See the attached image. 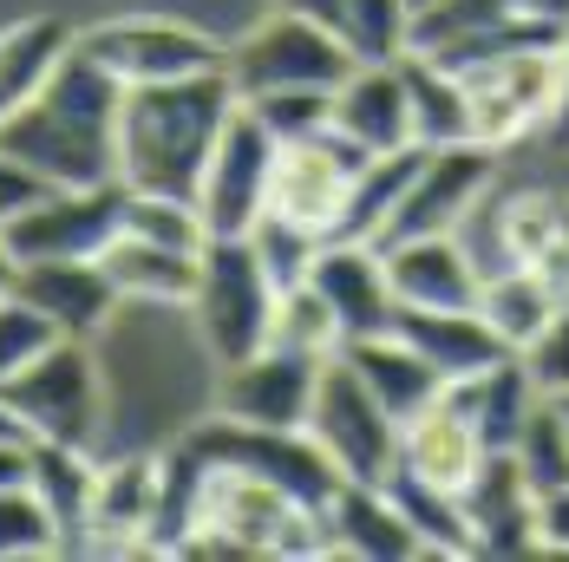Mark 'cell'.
Wrapping results in <instances>:
<instances>
[{
	"label": "cell",
	"instance_id": "6da1fadb",
	"mask_svg": "<svg viewBox=\"0 0 569 562\" xmlns=\"http://www.w3.org/2000/svg\"><path fill=\"white\" fill-rule=\"evenodd\" d=\"M118 99L124 86L72 40L47 86L0 118V151L47 183H118Z\"/></svg>",
	"mask_w": 569,
	"mask_h": 562
},
{
	"label": "cell",
	"instance_id": "7a4b0ae2",
	"mask_svg": "<svg viewBox=\"0 0 569 562\" xmlns=\"http://www.w3.org/2000/svg\"><path fill=\"white\" fill-rule=\"evenodd\" d=\"M236 112L229 72H190V79H158V86H124L118 99V183L144 197H190L203 164Z\"/></svg>",
	"mask_w": 569,
	"mask_h": 562
},
{
	"label": "cell",
	"instance_id": "3957f363",
	"mask_svg": "<svg viewBox=\"0 0 569 562\" xmlns=\"http://www.w3.org/2000/svg\"><path fill=\"white\" fill-rule=\"evenodd\" d=\"M177 445L190 458H203L210 471H249V478L288 491L295 504H308V510H328V498L341 491V471L328 464V451L308 439V425H249V419L217 412V419L190 425Z\"/></svg>",
	"mask_w": 569,
	"mask_h": 562
},
{
	"label": "cell",
	"instance_id": "277c9868",
	"mask_svg": "<svg viewBox=\"0 0 569 562\" xmlns=\"http://www.w3.org/2000/svg\"><path fill=\"white\" fill-rule=\"evenodd\" d=\"M0 405L27 439L53 445H92L106 425V380L92 360V340L59 334L47 353H33L13 380H0Z\"/></svg>",
	"mask_w": 569,
	"mask_h": 562
},
{
	"label": "cell",
	"instance_id": "5b68a950",
	"mask_svg": "<svg viewBox=\"0 0 569 562\" xmlns=\"http://www.w3.org/2000/svg\"><path fill=\"white\" fill-rule=\"evenodd\" d=\"M276 281L256 262L249 235H210L203 262H197V288H190V321L210 347L217 367L249 360L269 340V314H276Z\"/></svg>",
	"mask_w": 569,
	"mask_h": 562
},
{
	"label": "cell",
	"instance_id": "8992f818",
	"mask_svg": "<svg viewBox=\"0 0 569 562\" xmlns=\"http://www.w3.org/2000/svg\"><path fill=\"white\" fill-rule=\"evenodd\" d=\"M223 72H229V86H236V99H256V92H295V86L335 92L347 72H353V53L341 47L335 27L301 20V13L276 7L262 27H249L236 47H223Z\"/></svg>",
	"mask_w": 569,
	"mask_h": 562
},
{
	"label": "cell",
	"instance_id": "52a82bcc",
	"mask_svg": "<svg viewBox=\"0 0 569 562\" xmlns=\"http://www.w3.org/2000/svg\"><path fill=\"white\" fill-rule=\"evenodd\" d=\"M308 439L328 451V464L341 478L387 484L399 471V419L367 393V380L341 353L321 367V387H315V405H308Z\"/></svg>",
	"mask_w": 569,
	"mask_h": 562
},
{
	"label": "cell",
	"instance_id": "ba28073f",
	"mask_svg": "<svg viewBox=\"0 0 569 562\" xmlns=\"http://www.w3.org/2000/svg\"><path fill=\"white\" fill-rule=\"evenodd\" d=\"M79 47L112 72L118 86H158V79H190V72H217L223 47L171 13H118L79 33Z\"/></svg>",
	"mask_w": 569,
	"mask_h": 562
},
{
	"label": "cell",
	"instance_id": "9c48e42d",
	"mask_svg": "<svg viewBox=\"0 0 569 562\" xmlns=\"http://www.w3.org/2000/svg\"><path fill=\"white\" fill-rule=\"evenodd\" d=\"M124 229V183H53L33 210L0 229L20 262H79Z\"/></svg>",
	"mask_w": 569,
	"mask_h": 562
},
{
	"label": "cell",
	"instance_id": "30bf717a",
	"mask_svg": "<svg viewBox=\"0 0 569 562\" xmlns=\"http://www.w3.org/2000/svg\"><path fill=\"white\" fill-rule=\"evenodd\" d=\"M276 138L262 131V118L236 99L223 138L203 164V183H197V210H203V229L210 235H249L256 217L269 210V177H276Z\"/></svg>",
	"mask_w": 569,
	"mask_h": 562
},
{
	"label": "cell",
	"instance_id": "8fae6325",
	"mask_svg": "<svg viewBox=\"0 0 569 562\" xmlns=\"http://www.w3.org/2000/svg\"><path fill=\"white\" fill-rule=\"evenodd\" d=\"M360 164H367V151L347 144L335 124H328L321 138L282 144V151H276V177H269V217H282V223H295V229H315V235H335L347 183H353Z\"/></svg>",
	"mask_w": 569,
	"mask_h": 562
},
{
	"label": "cell",
	"instance_id": "7c38bea8",
	"mask_svg": "<svg viewBox=\"0 0 569 562\" xmlns=\"http://www.w3.org/2000/svg\"><path fill=\"white\" fill-rule=\"evenodd\" d=\"M491 170H498V158H491L485 144H439V151H426V164H419V177L406 183L393 223L380 229L373 249L406 242V235H452V229L485 203Z\"/></svg>",
	"mask_w": 569,
	"mask_h": 562
},
{
	"label": "cell",
	"instance_id": "4fadbf2b",
	"mask_svg": "<svg viewBox=\"0 0 569 562\" xmlns=\"http://www.w3.org/2000/svg\"><path fill=\"white\" fill-rule=\"evenodd\" d=\"M321 367H328V360H308V353H288V347H256L249 360L223 367L217 412L249 419V425H308Z\"/></svg>",
	"mask_w": 569,
	"mask_h": 562
},
{
	"label": "cell",
	"instance_id": "5bb4252c",
	"mask_svg": "<svg viewBox=\"0 0 569 562\" xmlns=\"http://www.w3.org/2000/svg\"><path fill=\"white\" fill-rule=\"evenodd\" d=\"M458 504H465L478 556H537L543 550V536H537V491L517 471L511 451H485L478 471L465 478Z\"/></svg>",
	"mask_w": 569,
	"mask_h": 562
},
{
	"label": "cell",
	"instance_id": "9a60e30c",
	"mask_svg": "<svg viewBox=\"0 0 569 562\" xmlns=\"http://www.w3.org/2000/svg\"><path fill=\"white\" fill-rule=\"evenodd\" d=\"M308 288L335 308V321H341V347L347 340H367V334H387L393 314H399L387 262H380L373 242H341V235H328L321 255H315V269H308Z\"/></svg>",
	"mask_w": 569,
	"mask_h": 562
},
{
	"label": "cell",
	"instance_id": "2e32d148",
	"mask_svg": "<svg viewBox=\"0 0 569 562\" xmlns=\"http://www.w3.org/2000/svg\"><path fill=\"white\" fill-rule=\"evenodd\" d=\"M13 294L27 308H40L59 334H72V340H92L124 308L99 255H79V262H20Z\"/></svg>",
	"mask_w": 569,
	"mask_h": 562
},
{
	"label": "cell",
	"instance_id": "e0dca14e",
	"mask_svg": "<svg viewBox=\"0 0 569 562\" xmlns=\"http://www.w3.org/2000/svg\"><path fill=\"white\" fill-rule=\"evenodd\" d=\"M321 530H328V556H353V562H412L426 556L412 523L399 516L393 491L387 484H360L341 478V491L321 510Z\"/></svg>",
	"mask_w": 569,
	"mask_h": 562
},
{
	"label": "cell",
	"instance_id": "ac0fdd59",
	"mask_svg": "<svg viewBox=\"0 0 569 562\" xmlns=\"http://www.w3.org/2000/svg\"><path fill=\"white\" fill-rule=\"evenodd\" d=\"M380 262H387L399 308H478L485 275L458 235H406L380 249Z\"/></svg>",
	"mask_w": 569,
	"mask_h": 562
},
{
	"label": "cell",
	"instance_id": "d6986e66",
	"mask_svg": "<svg viewBox=\"0 0 569 562\" xmlns=\"http://www.w3.org/2000/svg\"><path fill=\"white\" fill-rule=\"evenodd\" d=\"M393 334L452 387V380H471L485 367H498L511 347L498 340V328L478 314V308H399Z\"/></svg>",
	"mask_w": 569,
	"mask_h": 562
},
{
	"label": "cell",
	"instance_id": "ffe728a7",
	"mask_svg": "<svg viewBox=\"0 0 569 562\" xmlns=\"http://www.w3.org/2000/svg\"><path fill=\"white\" fill-rule=\"evenodd\" d=\"M151 516H158V458H112V464H99L92 516H86V550H112V556L144 550L151 543Z\"/></svg>",
	"mask_w": 569,
	"mask_h": 562
},
{
	"label": "cell",
	"instance_id": "44dd1931",
	"mask_svg": "<svg viewBox=\"0 0 569 562\" xmlns=\"http://www.w3.org/2000/svg\"><path fill=\"white\" fill-rule=\"evenodd\" d=\"M335 131H341L347 144H360L367 158L412 144V106H406L399 59L393 66H353L335 86Z\"/></svg>",
	"mask_w": 569,
	"mask_h": 562
},
{
	"label": "cell",
	"instance_id": "7402d4cb",
	"mask_svg": "<svg viewBox=\"0 0 569 562\" xmlns=\"http://www.w3.org/2000/svg\"><path fill=\"white\" fill-rule=\"evenodd\" d=\"M485 451L491 445L478 439L471 412H465L446 387H439L432 405H419V412L399 425V464L419 471V478H432V484H446V491H465V478L478 471Z\"/></svg>",
	"mask_w": 569,
	"mask_h": 562
},
{
	"label": "cell",
	"instance_id": "603a6c76",
	"mask_svg": "<svg viewBox=\"0 0 569 562\" xmlns=\"http://www.w3.org/2000/svg\"><path fill=\"white\" fill-rule=\"evenodd\" d=\"M106 275H112L118 301H144V308H190V288H197V262L203 249H164V242H144L131 229H118L112 242L99 249Z\"/></svg>",
	"mask_w": 569,
	"mask_h": 562
},
{
	"label": "cell",
	"instance_id": "cb8c5ba5",
	"mask_svg": "<svg viewBox=\"0 0 569 562\" xmlns=\"http://www.w3.org/2000/svg\"><path fill=\"white\" fill-rule=\"evenodd\" d=\"M446 393L471 412V425H478V439H485V445H491V451H511L517 432H523V419L537 412L543 387L530 380L523 353H505L498 367H485V373H471V380H452Z\"/></svg>",
	"mask_w": 569,
	"mask_h": 562
},
{
	"label": "cell",
	"instance_id": "d4e9b609",
	"mask_svg": "<svg viewBox=\"0 0 569 562\" xmlns=\"http://www.w3.org/2000/svg\"><path fill=\"white\" fill-rule=\"evenodd\" d=\"M92 484H99L92 445H53V439H27V491L53 510V523H59V536H66V550H72V543L86 550Z\"/></svg>",
	"mask_w": 569,
	"mask_h": 562
},
{
	"label": "cell",
	"instance_id": "484cf974",
	"mask_svg": "<svg viewBox=\"0 0 569 562\" xmlns=\"http://www.w3.org/2000/svg\"><path fill=\"white\" fill-rule=\"evenodd\" d=\"M341 360L360 373V380H367V393L380 399L399 425H406L419 405H432V399H439V387H446V380H439V373H432V367H426V360H419V353L393 334V328H387V334H367V340H347Z\"/></svg>",
	"mask_w": 569,
	"mask_h": 562
},
{
	"label": "cell",
	"instance_id": "4316f807",
	"mask_svg": "<svg viewBox=\"0 0 569 562\" xmlns=\"http://www.w3.org/2000/svg\"><path fill=\"white\" fill-rule=\"evenodd\" d=\"M399 79H406V106H412V144H426V151L471 144V86L452 66H439L432 53H406Z\"/></svg>",
	"mask_w": 569,
	"mask_h": 562
},
{
	"label": "cell",
	"instance_id": "83f0119b",
	"mask_svg": "<svg viewBox=\"0 0 569 562\" xmlns=\"http://www.w3.org/2000/svg\"><path fill=\"white\" fill-rule=\"evenodd\" d=\"M419 164H426V144L367 158V164L353 170V183H347V203H341L335 235H341V242H380V229L393 223L399 197H406V183L419 177Z\"/></svg>",
	"mask_w": 569,
	"mask_h": 562
},
{
	"label": "cell",
	"instance_id": "f1b7e54d",
	"mask_svg": "<svg viewBox=\"0 0 569 562\" xmlns=\"http://www.w3.org/2000/svg\"><path fill=\"white\" fill-rule=\"evenodd\" d=\"M79 33L53 20V13H33V20H13L7 33H0V118L20 112L40 86H47V72H53L66 47H72Z\"/></svg>",
	"mask_w": 569,
	"mask_h": 562
},
{
	"label": "cell",
	"instance_id": "f546056e",
	"mask_svg": "<svg viewBox=\"0 0 569 562\" xmlns=\"http://www.w3.org/2000/svg\"><path fill=\"white\" fill-rule=\"evenodd\" d=\"M387 491H393L399 516L412 523V536H419V550H426V556H452V562H458V556H478V543H471V523H465L458 491L432 484V478H419V471H406V464L387 478Z\"/></svg>",
	"mask_w": 569,
	"mask_h": 562
},
{
	"label": "cell",
	"instance_id": "4dcf8cb0",
	"mask_svg": "<svg viewBox=\"0 0 569 562\" xmlns=\"http://www.w3.org/2000/svg\"><path fill=\"white\" fill-rule=\"evenodd\" d=\"M478 314L498 328V340H505L511 353H523L530 340L543 334V321L557 314V294H550V281L537 275V269L511 262V269L485 275V288H478Z\"/></svg>",
	"mask_w": 569,
	"mask_h": 562
},
{
	"label": "cell",
	"instance_id": "1f68e13d",
	"mask_svg": "<svg viewBox=\"0 0 569 562\" xmlns=\"http://www.w3.org/2000/svg\"><path fill=\"white\" fill-rule=\"evenodd\" d=\"M335 33L353 53V66H393L412 53V7L406 0H347Z\"/></svg>",
	"mask_w": 569,
	"mask_h": 562
},
{
	"label": "cell",
	"instance_id": "d6a6232c",
	"mask_svg": "<svg viewBox=\"0 0 569 562\" xmlns=\"http://www.w3.org/2000/svg\"><path fill=\"white\" fill-rule=\"evenodd\" d=\"M262 347H288V353H308V360H335L341 353V321H335V308L308 281H295V288L276 294V314H269V340Z\"/></svg>",
	"mask_w": 569,
	"mask_h": 562
},
{
	"label": "cell",
	"instance_id": "836d02e7",
	"mask_svg": "<svg viewBox=\"0 0 569 562\" xmlns=\"http://www.w3.org/2000/svg\"><path fill=\"white\" fill-rule=\"evenodd\" d=\"M498 235H505V262H537L550 255L557 242H569V203L543 197V190H523L511 203H498Z\"/></svg>",
	"mask_w": 569,
	"mask_h": 562
},
{
	"label": "cell",
	"instance_id": "e575fe53",
	"mask_svg": "<svg viewBox=\"0 0 569 562\" xmlns=\"http://www.w3.org/2000/svg\"><path fill=\"white\" fill-rule=\"evenodd\" d=\"M517 471L530 478V491L543 498V491H557V484H569V432H563V412H557V399L543 393L537 399V412L523 419V432H517Z\"/></svg>",
	"mask_w": 569,
	"mask_h": 562
},
{
	"label": "cell",
	"instance_id": "d590c367",
	"mask_svg": "<svg viewBox=\"0 0 569 562\" xmlns=\"http://www.w3.org/2000/svg\"><path fill=\"white\" fill-rule=\"evenodd\" d=\"M124 229L144 235V242H164V249H203L210 229H203V210L190 197H144V190H124Z\"/></svg>",
	"mask_w": 569,
	"mask_h": 562
},
{
	"label": "cell",
	"instance_id": "8d00e7d4",
	"mask_svg": "<svg viewBox=\"0 0 569 562\" xmlns=\"http://www.w3.org/2000/svg\"><path fill=\"white\" fill-rule=\"evenodd\" d=\"M66 536H59L53 510L40 504L27 484H7L0 491V562H27V556H59Z\"/></svg>",
	"mask_w": 569,
	"mask_h": 562
},
{
	"label": "cell",
	"instance_id": "74e56055",
	"mask_svg": "<svg viewBox=\"0 0 569 562\" xmlns=\"http://www.w3.org/2000/svg\"><path fill=\"white\" fill-rule=\"evenodd\" d=\"M249 112L262 118V131L276 144H301V138H321L335 124V92H315V86H295V92H256L242 99Z\"/></svg>",
	"mask_w": 569,
	"mask_h": 562
},
{
	"label": "cell",
	"instance_id": "f35d334b",
	"mask_svg": "<svg viewBox=\"0 0 569 562\" xmlns=\"http://www.w3.org/2000/svg\"><path fill=\"white\" fill-rule=\"evenodd\" d=\"M321 242L328 235H315V229H295L282 223V217H256V229H249V249H256V262L269 269V281L276 288H295V281H308V269H315V255H321Z\"/></svg>",
	"mask_w": 569,
	"mask_h": 562
},
{
	"label": "cell",
	"instance_id": "ab89813d",
	"mask_svg": "<svg viewBox=\"0 0 569 562\" xmlns=\"http://www.w3.org/2000/svg\"><path fill=\"white\" fill-rule=\"evenodd\" d=\"M511 13V0H432L419 20H412V53H432L446 40H465L478 27H498Z\"/></svg>",
	"mask_w": 569,
	"mask_h": 562
},
{
	"label": "cell",
	"instance_id": "60d3db41",
	"mask_svg": "<svg viewBox=\"0 0 569 562\" xmlns=\"http://www.w3.org/2000/svg\"><path fill=\"white\" fill-rule=\"evenodd\" d=\"M59 340V328L40 314V308H27L20 294H0V380H13L33 353H47Z\"/></svg>",
	"mask_w": 569,
	"mask_h": 562
},
{
	"label": "cell",
	"instance_id": "b9f144b4",
	"mask_svg": "<svg viewBox=\"0 0 569 562\" xmlns=\"http://www.w3.org/2000/svg\"><path fill=\"white\" fill-rule=\"evenodd\" d=\"M523 367L543 393H569V301H557V314L543 321V334L523 347Z\"/></svg>",
	"mask_w": 569,
	"mask_h": 562
},
{
	"label": "cell",
	"instance_id": "7bdbcfd3",
	"mask_svg": "<svg viewBox=\"0 0 569 562\" xmlns=\"http://www.w3.org/2000/svg\"><path fill=\"white\" fill-rule=\"evenodd\" d=\"M47 190H53V183H47L40 170H27L20 158H7V151H0V229L13 223L20 210H33Z\"/></svg>",
	"mask_w": 569,
	"mask_h": 562
},
{
	"label": "cell",
	"instance_id": "ee69618b",
	"mask_svg": "<svg viewBox=\"0 0 569 562\" xmlns=\"http://www.w3.org/2000/svg\"><path fill=\"white\" fill-rule=\"evenodd\" d=\"M537 536H543V550H569V484L537 498Z\"/></svg>",
	"mask_w": 569,
	"mask_h": 562
},
{
	"label": "cell",
	"instance_id": "f6af8a7d",
	"mask_svg": "<svg viewBox=\"0 0 569 562\" xmlns=\"http://www.w3.org/2000/svg\"><path fill=\"white\" fill-rule=\"evenodd\" d=\"M7 484H27V439H7L0 432V491Z\"/></svg>",
	"mask_w": 569,
	"mask_h": 562
},
{
	"label": "cell",
	"instance_id": "bcb514c9",
	"mask_svg": "<svg viewBox=\"0 0 569 562\" xmlns=\"http://www.w3.org/2000/svg\"><path fill=\"white\" fill-rule=\"evenodd\" d=\"M288 13H301V20H321V27H341V7L347 0H282Z\"/></svg>",
	"mask_w": 569,
	"mask_h": 562
},
{
	"label": "cell",
	"instance_id": "7dc6e473",
	"mask_svg": "<svg viewBox=\"0 0 569 562\" xmlns=\"http://www.w3.org/2000/svg\"><path fill=\"white\" fill-rule=\"evenodd\" d=\"M517 13H530V20H550V27H569V0H511Z\"/></svg>",
	"mask_w": 569,
	"mask_h": 562
},
{
	"label": "cell",
	"instance_id": "c3c4849f",
	"mask_svg": "<svg viewBox=\"0 0 569 562\" xmlns=\"http://www.w3.org/2000/svg\"><path fill=\"white\" fill-rule=\"evenodd\" d=\"M13 281H20V255H13L7 235H0V294H13Z\"/></svg>",
	"mask_w": 569,
	"mask_h": 562
},
{
	"label": "cell",
	"instance_id": "681fc988",
	"mask_svg": "<svg viewBox=\"0 0 569 562\" xmlns=\"http://www.w3.org/2000/svg\"><path fill=\"white\" fill-rule=\"evenodd\" d=\"M550 131L569 138V33H563V106H557V118H550Z\"/></svg>",
	"mask_w": 569,
	"mask_h": 562
},
{
	"label": "cell",
	"instance_id": "f907efd6",
	"mask_svg": "<svg viewBox=\"0 0 569 562\" xmlns=\"http://www.w3.org/2000/svg\"><path fill=\"white\" fill-rule=\"evenodd\" d=\"M0 432H7V439H27V432L13 425V412H7V405H0Z\"/></svg>",
	"mask_w": 569,
	"mask_h": 562
},
{
	"label": "cell",
	"instance_id": "816d5d0a",
	"mask_svg": "<svg viewBox=\"0 0 569 562\" xmlns=\"http://www.w3.org/2000/svg\"><path fill=\"white\" fill-rule=\"evenodd\" d=\"M557 399V412H563V432H569V393H550Z\"/></svg>",
	"mask_w": 569,
	"mask_h": 562
},
{
	"label": "cell",
	"instance_id": "f5cc1de1",
	"mask_svg": "<svg viewBox=\"0 0 569 562\" xmlns=\"http://www.w3.org/2000/svg\"><path fill=\"white\" fill-rule=\"evenodd\" d=\"M406 7H412V20H419V13H426V7H432V0H406Z\"/></svg>",
	"mask_w": 569,
	"mask_h": 562
}]
</instances>
